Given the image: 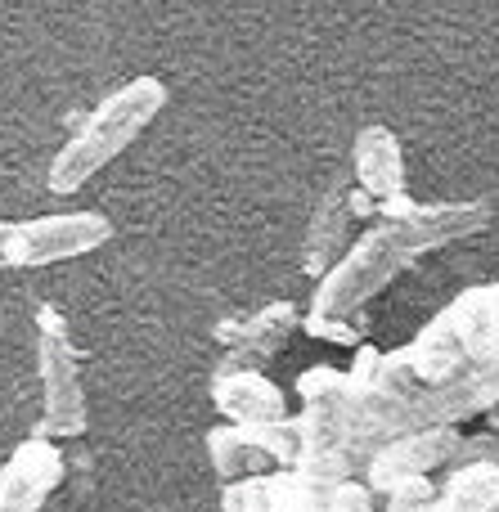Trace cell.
I'll return each instance as SVG.
<instances>
[{
    "label": "cell",
    "mask_w": 499,
    "mask_h": 512,
    "mask_svg": "<svg viewBox=\"0 0 499 512\" xmlns=\"http://www.w3.org/2000/svg\"><path fill=\"white\" fill-rule=\"evenodd\" d=\"M270 504L275 512H329V490L306 481L302 472H270Z\"/></svg>",
    "instance_id": "14"
},
{
    "label": "cell",
    "mask_w": 499,
    "mask_h": 512,
    "mask_svg": "<svg viewBox=\"0 0 499 512\" xmlns=\"http://www.w3.org/2000/svg\"><path fill=\"white\" fill-rule=\"evenodd\" d=\"M495 342H499V283H477V288L459 292L446 310H437L401 351L410 360V369L437 387V382H450L455 373L491 360Z\"/></svg>",
    "instance_id": "3"
},
{
    "label": "cell",
    "mask_w": 499,
    "mask_h": 512,
    "mask_svg": "<svg viewBox=\"0 0 499 512\" xmlns=\"http://www.w3.org/2000/svg\"><path fill=\"white\" fill-rule=\"evenodd\" d=\"M212 409L234 427H266L293 418L288 396L266 378V373H212Z\"/></svg>",
    "instance_id": "10"
},
{
    "label": "cell",
    "mask_w": 499,
    "mask_h": 512,
    "mask_svg": "<svg viewBox=\"0 0 499 512\" xmlns=\"http://www.w3.org/2000/svg\"><path fill=\"white\" fill-rule=\"evenodd\" d=\"M347 221H351V189L347 185H333L329 194L320 198V212H315L311 221V234H306V270L315 274V279H324V274L333 270V265L347 256Z\"/></svg>",
    "instance_id": "11"
},
{
    "label": "cell",
    "mask_w": 499,
    "mask_h": 512,
    "mask_svg": "<svg viewBox=\"0 0 499 512\" xmlns=\"http://www.w3.org/2000/svg\"><path fill=\"white\" fill-rule=\"evenodd\" d=\"M207 459H212V472L221 477V486L230 481H243V477H266L275 472V463L248 441V432L234 423H221L207 432Z\"/></svg>",
    "instance_id": "12"
},
{
    "label": "cell",
    "mask_w": 499,
    "mask_h": 512,
    "mask_svg": "<svg viewBox=\"0 0 499 512\" xmlns=\"http://www.w3.org/2000/svg\"><path fill=\"white\" fill-rule=\"evenodd\" d=\"M464 432L459 427H423V432H410L401 441H392L387 450H378V459L369 463L365 486L374 490L378 499L396 495V490L414 486V481H432L437 472L450 468Z\"/></svg>",
    "instance_id": "7"
},
{
    "label": "cell",
    "mask_w": 499,
    "mask_h": 512,
    "mask_svg": "<svg viewBox=\"0 0 499 512\" xmlns=\"http://www.w3.org/2000/svg\"><path fill=\"white\" fill-rule=\"evenodd\" d=\"M351 171H356V189L378 207V221H401V216L419 212L410 185H405V153L396 131L378 122L365 126L356 135V149H351Z\"/></svg>",
    "instance_id": "6"
},
{
    "label": "cell",
    "mask_w": 499,
    "mask_h": 512,
    "mask_svg": "<svg viewBox=\"0 0 499 512\" xmlns=\"http://www.w3.org/2000/svg\"><path fill=\"white\" fill-rule=\"evenodd\" d=\"M495 512H499V504H495Z\"/></svg>",
    "instance_id": "21"
},
{
    "label": "cell",
    "mask_w": 499,
    "mask_h": 512,
    "mask_svg": "<svg viewBox=\"0 0 499 512\" xmlns=\"http://www.w3.org/2000/svg\"><path fill=\"white\" fill-rule=\"evenodd\" d=\"M499 504V468H464L437 481L432 512H495Z\"/></svg>",
    "instance_id": "13"
},
{
    "label": "cell",
    "mask_w": 499,
    "mask_h": 512,
    "mask_svg": "<svg viewBox=\"0 0 499 512\" xmlns=\"http://www.w3.org/2000/svg\"><path fill=\"white\" fill-rule=\"evenodd\" d=\"M495 355H499V342H495Z\"/></svg>",
    "instance_id": "20"
},
{
    "label": "cell",
    "mask_w": 499,
    "mask_h": 512,
    "mask_svg": "<svg viewBox=\"0 0 499 512\" xmlns=\"http://www.w3.org/2000/svg\"><path fill=\"white\" fill-rule=\"evenodd\" d=\"M486 225H491L486 203H437L419 207L414 216H401V221H374L347 248V256L315 283L306 319H324V324L369 319V301L392 288L419 256L441 252L459 239H473Z\"/></svg>",
    "instance_id": "1"
},
{
    "label": "cell",
    "mask_w": 499,
    "mask_h": 512,
    "mask_svg": "<svg viewBox=\"0 0 499 512\" xmlns=\"http://www.w3.org/2000/svg\"><path fill=\"white\" fill-rule=\"evenodd\" d=\"M329 512H383V499L365 486V477H356L329 490Z\"/></svg>",
    "instance_id": "17"
},
{
    "label": "cell",
    "mask_w": 499,
    "mask_h": 512,
    "mask_svg": "<svg viewBox=\"0 0 499 512\" xmlns=\"http://www.w3.org/2000/svg\"><path fill=\"white\" fill-rule=\"evenodd\" d=\"M486 432L499 436V409H491V414H486Z\"/></svg>",
    "instance_id": "19"
},
{
    "label": "cell",
    "mask_w": 499,
    "mask_h": 512,
    "mask_svg": "<svg viewBox=\"0 0 499 512\" xmlns=\"http://www.w3.org/2000/svg\"><path fill=\"white\" fill-rule=\"evenodd\" d=\"M167 99H171L167 81L153 77V72H140V77L122 81L117 90H108V95L72 126V135L50 158V171H45L50 194L68 198V194H77V189H86L108 162H117L158 122Z\"/></svg>",
    "instance_id": "2"
},
{
    "label": "cell",
    "mask_w": 499,
    "mask_h": 512,
    "mask_svg": "<svg viewBox=\"0 0 499 512\" xmlns=\"http://www.w3.org/2000/svg\"><path fill=\"white\" fill-rule=\"evenodd\" d=\"M221 512H275V504H270V472L221 486Z\"/></svg>",
    "instance_id": "16"
},
{
    "label": "cell",
    "mask_w": 499,
    "mask_h": 512,
    "mask_svg": "<svg viewBox=\"0 0 499 512\" xmlns=\"http://www.w3.org/2000/svg\"><path fill=\"white\" fill-rule=\"evenodd\" d=\"M63 481V454L45 436H27L0 463V512H41Z\"/></svg>",
    "instance_id": "9"
},
{
    "label": "cell",
    "mask_w": 499,
    "mask_h": 512,
    "mask_svg": "<svg viewBox=\"0 0 499 512\" xmlns=\"http://www.w3.org/2000/svg\"><path fill=\"white\" fill-rule=\"evenodd\" d=\"M113 239L104 212H50L32 221H0V270H41L77 261Z\"/></svg>",
    "instance_id": "5"
},
{
    "label": "cell",
    "mask_w": 499,
    "mask_h": 512,
    "mask_svg": "<svg viewBox=\"0 0 499 512\" xmlns=\"http://www.w3.org/2000/svg\"><path fill=\"white\" fill-rule=\"evenodd\" d=\"M36 373H41V423L36 436L45 441H77L90 427L86 387H81V360L68 337V319L59 306L36 310Z\"/></svg>",
    "instance_id": "4"
},
{
    "label": "cell",
    "mask_w": 499,
    "mask_h": 512,
    "mask_svg": "<svg viewBox=\"0 0 499 512\" xmlns=\"http://www.w3.org/2000/svg\"><path fill=\"white\" fill-rule=\"evenodd\" d=\"M432 495H437V481H414V486L387 495L383 512H432Z\"/></svg>",
    "instance_id": "18"
},
{
    "label": "cell",
    "mask_w": 499,
    "mask_h": 512,
    "mask_svg": "<svg viewBox=\"0 0 499 512\" xmlns=\"http://www.w3.org/2000/svg\"><path fill=\"white\" fill-rule=\"evenodd\" d=\"M293 328H297L293 301H270L257 315L221 324L216 328V342H221V364H216V373H234V369L261 373L279 355V346L293 337Z\"/></svg>",
    "instance_id": "8"
},
{
    "label": "cell",
    "mask_w": 499,
    "mask_h": 512,
    "mask_svg": "<svg viewBox=\"0 0 499 512\" xmlns=\"http://www.w3.org/2000/svg\"><path fill=\"white\" fill-rule=\"evenodd\" d=\"M248 441L275 463V472L297 468V454H302V432H297V418H284V423H266V427H243Z\"/></svg>",
    "instance_id": "15"
}]
</instances>
